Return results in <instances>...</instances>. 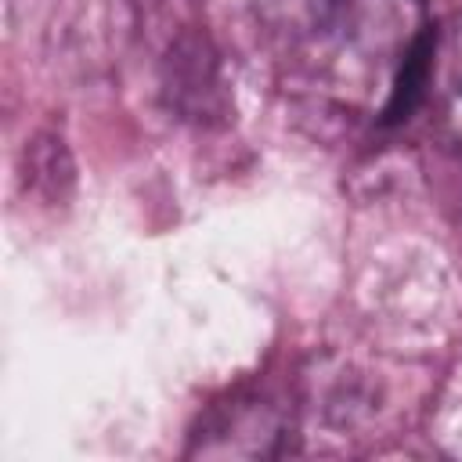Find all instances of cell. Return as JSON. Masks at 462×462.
I'll return each instance as SVG.
<instances>
[{
	"instance_id": "1",
	"label": "cell",
	"mask_w": 462,
	"mask_h": 462,
	"mask_svg": "<svg viewBox=\"0 0 462 462\" xmlns=\"http://www.w3.org/2000/svg\"><path fill=\"white\" fill-rule=\"evenodd\" d=\"M231 22L282 72L310 90L361 105L383 97L401 119L433 76L426 0H220Z\"/></svg>"
},
{
	"instance_id": "2",
	"label": "cell",
	"mask_w": 462,
	"mask_h": 462,
	"mask_svg": "<svg viewBox=\"0 0 462 462\" xmlns=\"http://www.w3.org/2000/svg\"><path fill=\"white\" fill-rule=\"evenodd\" d=\"M437 105H440V126L462 148V22H458V29L451 32V40L444 47Z\"/></svg>"
}]
</instances>
